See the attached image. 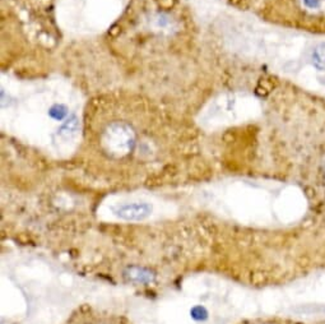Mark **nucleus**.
I'll return each mask as SVG.
<instances>
[{"label":"nucleus","mask_w":325,"mask_h":324,"mask_svg":"<svg viewBox=\"0 0 325 324\" xmlns=\"http://www.w3.org/2000/svg\"><path fill=\"white\" fill-rule=\"evenodd\" d=\"M113 213L126 221H142L152 213V206L145 202L121 203L113 209Z\"/></svg>","instance_id":"obj_1"},{"label":"nucleus","mask_w":325,"mask_h":324,"mask_svg":"<svg viewBox=\"0 0 325 324\" xmlns=\"http://www.w3.org/2000/svg\"><path fill=\"white\" fill-rule=\"evenodd\" d=\"M311 63L318 70L325 71V42L316 45L311 51Z\"/></svg>","instance_id":"obj_2"},{"label":"nucleus","mask_w":325,"mask_h":324,"mask_svg":"<svg viewBox=\"0 0 325 324\" xmlns=\"http://www.w3.org/2000/svg\"><path fill=\"white\" fill-rule=\"evenodd\" d=\"M301 7L311 14H320L325 10V0H300Z\"/></svg>","instance_id":"obj_3"}]
</instances>
